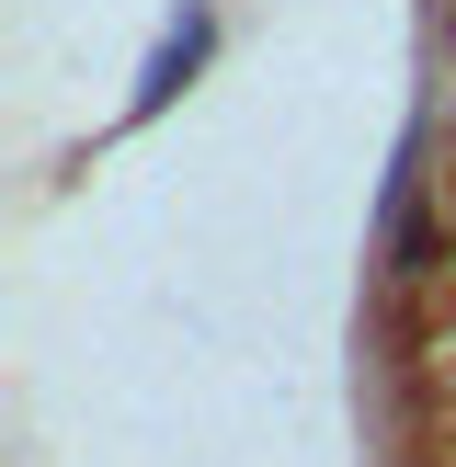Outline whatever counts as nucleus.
Instances as JSON below:
<instances>
[{
    "label": "nucleus",
    "mask_w": 456,
    "mask_h": 467,
    "mask_svg": "<svg viewBox=\"0 0 456 467\" xmlns=\"http://www.w3.org/2000/svg\"><path fill=\"white\" fill-rule=\"evenodd\" d=\"M194 57H205V12H182V35L160 46V68H149V80H137V114H149V103H171V80H182V68H194Z\"/></svg>",
    "instance_id": "f257e3e1"
}]
</instances>
